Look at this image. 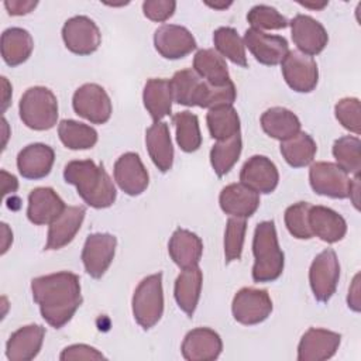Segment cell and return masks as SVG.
<instances>
[{"instance_id":"cell-48","label":"cell","mask_w":361,"mask_h":361,"mask_svg":"<svg viewBox=\"0 0 361 361\" xmlns=\"http://www.w3.org/2000/svg\"><path fill=\"white\" fill-rule=\"evenodd\" d=\"M37 1L31 0H8L4 1V7L10 16H24L31 13L37 7Z\"/></svg>"},{"instance_id":"cell-38","label":"cell","mask_w":361,"mask_h":361,"mask_svg":"<svg viewBox=\"0 0 361 361\" xmlns=\"http://www.w3.org/2000/svg\"><path fill=\"white\" fill-rule=\"evenodd\" d=\"M176 130V142L185 152H195L202 145V134L197 116L190 111H179L172 116Z\"/></svg>"},{"instance_id":"cell-20","label":"cell","mask_w":361,"mask_h":361,"mask_svg":"<svg viewBox=\"0 0 361 361\" xmlns=\"http://www.w3.org/2000/svg\"><path fill=\"white\" fill-rule=\"evenodd\" d=\"M86 209L83 206H66L63 212L49 224L48 238L44 250H59L68 245L79 231Z\"/></svg>"},{"instance_id":"cell-27","label":"cell","mask_w":361,"mask_h":361,"mask_svg":"<svg viewBox=\"0 0 361 361\" xmlns=\"http://www.w3.org/2000/svg\"><path fill=\"white\" fill-rule=\"evenodd\" d=\"M145 144L154 165L161 172H168L173 164V147L168 124L165 121H154L145 131Z\"/></svg>"},{"instance_id":"cell-47","label":"cell","mask_w":361,"mask_h":361,"mask_svg":"<svg viewBox=\"0 0 361 361\" xmlns=\"http://www.w3.org/2000/svg\"><path fill=\"white\" fill-rule=\"evenodd\" d=\"M104 355L96 350L94 347L86 345V344H73L66 348L59 355V360L68 361V360H103Z\"/></svg>"},{"instance_id":"cell-39","label":"cell","mask_w":361,"mask_h":361,"mask_svg":"<svg viewBox=\"0 0 361 361\" xmlns=\"http://www.w3.org/2000/svg\"><path fill=\"white\" fill-rule=\"evenodd\" d=\"M243 148V141L240 133L227 138L217 141L210 151V164L217 176L226 175L234 164L238 161Z\"/></svg>"},{"instance_id":"cell-21","label":"cell","mask_w":361,"mask_h":361,"mask_svg":"<svg viewBox=\"0 0 361 361\" xmlns=\"http://www.w3.org/2000/svg\"><path fill=\"white\" fill-rule=\"evenodd\" d=\"M45 329L39 324H27L16 330L6 343V357L10 361H30L42 347Z\"/></svg>"},{"instance_id":"cell-36","label":"cell","mask_w":361,"mask_h":361,"mask_svg":"<svg viewBox=\"0 0 361 361\" xmlns=\"http://www.w3.org/2000/svg\"><path fill=\"white\" fill-rule=\"evenodd\" d=\"M58 135L69 149H89L97 142V131L75 120H62L58 124Z\"/></svg>"},{"instance_id":"cell-3","label":"cell","mask_w":361,"mask_h":361,"mask_svg":"<svg viewBox=\"0 0 361 361\" xmlns=\"http://www.w3.org/2000/svg\"><path fill=\"white\" fill-rule=\"evenodd\" d=\"M252 279L255 282H272L283 271V252L279 248L275 223L265 220L257 224L252 238Z\"/></svg>"},{"instance_id":"cell-30","label":"cell","mask_w":361,"mask_h":361,"mask_svg":"<svg viewBox=\"0 0 361 361\" xmlns=\"http://www.w3.org/2000/svg\"><path fill=\"white\" fill-rule=\"evenodd\" d=\"M34 49L31 34L20 27H11L1 34V56L8 66L25 62Z\"/></svg>"},{"instance_id":"cell-8","label":"cell","mask_w":361,"mask_h":361,"mask_svg":"<svg viewBox=\"0 0 361 361\" xmlns=\"http://www.w3.org/2000/svg\"><path fill=\"white\" fill-rule=\"evenodd\" d=\"M231 312L241 324H258L271 314L272 300L265 289L243 288L233 298Z\"/></svg>"},{"instance_id":"cell-16","label":"cell","mask_w":361,"mask_h":361,"mask_svg":"<svg viewBox=\"0 0 361 361\" xmlns=\"http://www.w3.org/2000/svg\"><path fill=\"white\" fill-rule=\"evenodd\" d=\"M341 343V336L336 331L310 327L298 345L299 361H324L331 358Z\"/></svg>"},{"instance_id":"cell-13","label":"cell","mask_w":361,"mask_h":361,"mask_svg":"<svg viewBox=\"0 0 361 361\" xmlns=\"http://www.w3.org/2000/svg\"><path fill=\"white\" fill-rule=\"evenodd\" d=\"M290 34L299 52L313 56L320 54L329 42L326 28L313 17L296 14L290 21Z\"/></svg>"},{"instance_id":"cell-28","label":"cell","mask_w":361,"mask_h":361,"mask_svg":"<svg viewBox=\"0 0 361 361\" xmlns=\"http://www.w3.org/2000/svg\"><path fill=\"white\" fill-rule=\"evenodd\" d=\"M203 274L197 265L182 269V272L178 275L175 281V300L188 316H192L196 310L200 298Z\"/></svg>"},{"instance_id":"cell-12","label":"cell","mask_w":361,"mask_h":361,"mask_svg":"<svg viewBox=\"0 0 361 361\" xmlns=\"http://www.w3.org/2000/svg\"><path fill=\"white\" fill-rule=\"evenodd\" d=\"M117 238L109 233H93L87 235L83 250L82 262L85 271L94 279L104 275L116 252Z\"/></svg>"},{"instance_id":"cell-42","label":"cell","mask_w":361,"mask_h":361,"mask_svg":"<svg viewBox=\"0 0 361 361\" xmlns=\"http://www.w3.org/2000/svg\"><path fill=\"white\" fill-rule=\"evenodd\" d=\"M245 231H247V221L244 217L231 216L227 220V226H226V231H224L226 262L237 261L241 258Z\"/></svg>"},{"instance_id":"cell-31","label":"cell","mask_w":361,"mask_h":361,"mask_svg":"<svg viewBox=\"0 0 361 361\" xmlns=\"http://www.w3.org/2000/svg\"><path fill=\"white\" fill-rule=\"evenodd\" d=\"M261 127L269 137L283 141L300 131V121L285 107H271L262 113Z\"/></svg>"},{"instance_id":"cell-25","label":"cell","mask_w":361,"mask_h":361,"mask_svg":"<svg viewBox=\"0 0 361 361\" xmlns=\"http://www.w3.org/2000/svg\"><path fill=\"white\" fill-rule=\"evenodd\" d=\"M309 224L313 235L329 244L343 240L347 233V223L343 216L326 206H310Z\"/></svg>"},{"instance_id":"cell-26","label":"cell","mask_w":361,"mask_h":361,"mask_svg":"<svg viewBox=\"0 0 361 361\" xmlns=\"http://www.w3.org/2000/svg\"><path fill=\"white\" fill-rule=\"evenodd\" d=\"M168 252L179 268H192L196 267L202 258L203 243L195 233L185 228H176L169 238Z\"/></svg>"},{"instance_id":"cell-54","label":"cell","mask_w":361,"mask_h":361,"mask_svg":"<svg viewBox=\"0 0 361 361\" xmlns=\"http://www.w3.org/2000/svg\"><path fill=\"white\" fill-rule=\"evenodd\" d=\"M300 6L303 7H307V8H314V10H322L323 7L327 6V1H322V3H299Z\"/></svg>"},{"instance_id":"cell-11","label":"cell","mask_w":361,"mask_h":361,"mask_svg":"<svg viewBox=\"0 0 361 361\" xmlns=\"http://www.w3.org/2000/svg\"><path fill=\"white\" fill-rule=\"evenodd\" d=\"M282 65V75L288 86L299 93L312 92L319 80V69L316 61L299 51H289Z\"/></svg>"},{"instance_id":"cell-37","label":"cell","mask_w":361,"mask_h":361,"mask_svg":"<svg viewBox=\"0 0 361 361\" xmlns=\"http://www.w3.org/2000/svg\"><path fill=\"white\" fill-rule=\"evenodd\" d=\"M213 42L216 51L230 59L233 63L245 68L247 55H245V45L238 35V32L231 27H220L213 32Z\"/></svg>"},{"instance_id":"cell-53","label":"cell","mask_w":361,"mask_h":361,"mask_svg":"<svg viewBox=\"0 0 361 361\" xmlns=\"http://www.w3.org/2000/svg\"><path fill=\"white\" fill-rule=\"evenodd\" d=\"M1 83H3V107H1V111L4 113L6 111V109H7V106L10 104V97H8V94L11 93V87H10V85H8V82H7V79L3 76L1 78Z\"/></svg>"},{"instance_id":"cell-52","label":"cell","mask_w":361,"mask_h":361,"mask_svg":"<svg viewBox=\"0 0 361 361\" xmlns=\"http://www.w3.org/2000/svg\"><path fill=\"white\" fill-rule=\"evenodd\" d=\"M1 231H3V248H1V254H4L8 250L10 243L13 241V233L10 231L8 226L6 223H1Z\"/></svg>"},{"instance_id":"cell-32","label":"cell","mask_w":361,"mask_h":361,"mask_svg":"<svg viewBox=\"0 0 361 361\" xmlns=\"http://www.w3.org/2000/svg\"><path fill=\"white\" fill-rule=\"evenodd\" d=\"M169 83L173 102L183 106H199L204 79H202L193 69H180L175 72Z\"/></svg>"},{"instance_id":"cell-23","label":"cell","mask_w":361,"mask_h":361,"mask_svg":"<svg viewBox=\"0 0 361 361\" xmlns=\"http://www.w3.org/2000/svg\"><path fill=\"white\" fill-rule=\"evenodd\" d=\"M63 200L52 188H35L28 195L27 217L32 224H51L65 209Z\"/></svg>"},{"instance_id":"cell-55","label":"cell","mask_w":361,"mask_h":361,"mask_svg":"<svg viewBox=\"0 0 361 361\" xmlns=\"http://www.w3.org/2000/svg\"><path fill=\"white\" fill-rule=\"evenodd\" d=\"M206 4H207L209 7L217 8V10H224V8H227V7L231 6V3H209V1H206Z\"/></svg>"},{"instance_id":"cell-1","label":"cell","mask_w":361,"mask_h":361,"mask_svg":"<svg viewBox=\"0 0 361 361\" xmlns=\"http://www.w3.org/2000/svg\"><path fill=\"white\" fill-rule=\"evenodd\" d=\"M31 292L41 316L55 329L63 327L82 305L79 276L68 271L34 278Z\"/></svg>"},{"instance_id":"cell-2","label":"cell","mask_w":361,"mask_h":361,"mask_svg":"<svg viewBox=\"0 0 361 361\" xmlns=\"http://www.w3.org/2000/svg\"><path fill=\"white\" fill-rule=\"evenodd\" d=\"M63 178L66 183L76 188L78 195L90 207L106 209L116 200L117 192L111 178L102 165L92 159L68 162L63 169Z\"/></svg>"},{"instance_id":"cell-24","label":"cell","mask_w":361,"mask_h":361,"mask_svg":"<svg viewBox=\"0 0 361 361\" xmlns=\"http://www.w3.org/2000/svg\"><path fill=\"white\" fill-rule=\"evenodd\" d=\"M219 203L226 214L234 217H250L259 206V193L240 183L224 186L219 196Z\"/></svg>"},{"instance_id":"cell-33","label":"cell","mask_w":361,"mask_h":361,"mask_svg":"<svg viewBox=\"0 0 361 361\" xmlns=\"http://www.w3.org/2000/svg\"><path fill=\"white\" fill-rule=\"evenodd\" d=\"M193 71L206 82L220 86L230 79L228 68L224 58L214 49H199L193 58Z\"/></svg>"},{"instance_id":"cell-9","label":"cell","mask_w":361,"mask_h":361,"mask_svg":"<svg viewBox=\"0 0 361 361\" xmlns=\"http://www.w3.org/2000/svg\"><path fill=\"white\" fill-rule=\"evenodd\" d=\"M65 47L76 55L93 54L100 42L102 34L96 23L86 16H75L65 21L62 27Z\"/></svg>"},{"instance_id":"cell-40","label":"cell","mask_w":361,"mask_h":361,"mask_svg":"<svg viewBox=\"0 0 361 361\" xmlns=\"http://www.w3.org/2000/svg\"><path fill=\"white\" fill-rule=\"evenodd\" d=\"M361 141L354 135H344L334 141L333 157L337 165L347 173L360 175L361 171Z\"/></svg>"},{"instance_id":"cell-15","label":"cell","mask_w":361,"mask_h":361,"mask_svg":"<svg viewBox=\"0 0 361 361\" xmlns=\"http://www.w3.org/2000/svg\"><path fill=\"white\" fill-rule=\"evenodd\" d=\"M243 42L259 63L268 66L281 63L289 52L288 41L283 37L271 35L255 28H248L244 32Z\"/></svg>"},{"instance_id":"cell-45","label":"cell","mask_w":361,"mask_h":361,"mask_svg":"<svg viewBox=\"0 0 361 361\" xmlns=\"http://www.w3.org/2000/svg\"><path fill=\"white\" fill-rule=\"evenodd\" d=\"M334 113L336 118L345 130L357 135L361 133V106L357 97H344L338 100Z\"/></svg>"},{"instance_id":"cell-35","label":"cell","mask_w":361,"mask_h":361,"mask_svg":"<svg viewBox=\"0 0 361 361\" xmlns=\"http://www.w3.org/2000/svg\"><path fill=\"white\" fill-rule=\"evenodd\" d=\"M206 121L212 138L217 141L227 140L240 133V117L233 106L209 109Z\"/></svg>"},{"instance_id":"cell-50","label":"cell","mask_w":361,"mask_h":361,"mask_svg":"<svg viewBox=\"0 0 361 361\" xmlns=\"http://www.w3.org/2000/svg\"><path fill=\"white\" fill-rule=\"evenodd\" d=\"M1 183H3V193L7 195V193H13L17 190L18 188V182H17V178L14 175H10L7 173L4 169L1 171Z\"/></svg>"},{"instance_id":"cell-6","label":"cell","mask_w":361,"mask_h":361,"mask_svg":"<svg viewBox=\"0 0 361 361\" xmlns=\"http://www.w3.org/2000/svg\"><path fill=\"white\" fill-rule=\"evenodd\" d=\"M75 113L93 124L109 121L113 107L109 94L97 83H85L78 87L72 97Z\"/></svg>"},{"instance_id":"cell-29","label":"cell","mask_w":361,"mask_h":361,"mask_svg":"<svg viewBox=\"0 0 361 361\" xmlns=\"http://www.w3.org/2000/svg\"><path fill=\"white\" fill-rule=\"evenodd\" d=\"M144 107L154 121H161L172 110V89L171 83L162 78H151L147 80L142 92Z\"/></svg>"},{"instance_id":"cell-4","label":"cell","mask_w":361,"mask_h":361,"mask_svg":"<svg viewBox=\"0 0 361 361\" xmlns=\"http://www.w3.org/2000/svg\"><path fill=\"white\" fill-rule=\"evenodd\" d=\"M18 113L23 123L35 131L52 128L58 120L56 96L44 86H32L20 99Z\"/></svg>"},{"instance_id":"cell-43","label":"cell","mask_w":361,"mask_h":361,"mask_svg":"<svg viewBox=\"0 0 361 361\" xmlns=\"http://www.w3.org/2000/svg\"><path fill=\"white\" fill-rule=\"evenodd\" d=\"M247 20L251 24V28L255 30H282L289 25V21L275 8L267 4L254 6L248 14Z\"/></svg>"},{"instance_id":"cell-46","label":"cell","mask_w":361,"mask_h":361,"mask_svg":"<svg viewBox=\"0 0 361 361\" xmlns=\"http://www.w3.org/2000/svg\"><path fill=\"white\" fill-rule=\"evenodd\" d=\"M176 3L173 0H147L142 3V13L147 18L164 23L173 16Z\"/></svg>"},{"instance_id":"cell-19","label":"cell","mask_w":361,"mask_h":361,"mask_svg":"<svg viewBox=\"0 0 361 361\" xmlns=\"http://www.w3.org/2000/svg\"><path fill=\"white\" fill-rule=\"evenodd\" d=\"M180 350L188 361H213L220 355L223 341L214 330L197 327L185 336Z\"/></svg>"},{"instance_id":"cell-10","label":"cell","mask_w":361,"mask_h":361,"mask_svg":"<svg viewBox=\"0 0 361 361\" xmlns=\"http://www.w3.org/2000/svg\"><path fill=\"white\" fill-rule=\"evenodd\" d=\"M309 182L317 195L333 199L348 197L351 179L345 171L333 162H314L309 169Z\"/></svg>"},{"instance_id":"cell-44","label":"cell","mask_w":361,"mask_h":361,"mask_svg":"<svg viewBox=\"0 0 361 361\" xmlns=\"http://www.w3.org/2000/svg\"><path fill=\"white\" fill-rule=\"evenodd\" d=\"M235 96H237V90L231 80L220 86L212 85L204 80V87L199 102V107L213 109L219 106H233Z\"/></svg>"},{"instance_id":"cell-41","label":"cell","mask_w":361,"mask_h":361,"mask_svg":"<svg viewBox=\"0 0 361 361\" xmlns=\"http://www.w3.org/2000/svg\"><path fill=\"white\" fill-rule=\"evenodd\" d=\"M310 203L298 202L290 204L285 210V224L288 231L299 240H309L313 237L310 224H309V210Z\"/></svg>"},{"instance_id":"cell-17","label":"cell","mask_w":361,"mask_h":361,"mask_svg":"<svg viewBox=\"0 0 361 361\" xmlns=\"http://www.w3.org/2000/svg\"><path fill=\"white\" fill-rule=\"evenodd\" d=\"M114 180L130 196H138L148 188L149 176L138 154L126 152L116 161Z\"/></svg>"},{"instance_id":"cell-14","label":"cell","mask_w":361,"mask_h":361,"mask_svg":"<svg viewBox=\"0 0 361 361\" xmlns=\"http://www.w3.org/2000/svg\"><path fill=\"white\" fill-rule=\"evenodd\" d=\"M154 45L166 59H180L196 49L197 44L190 31L182 25L164 24L154 32Z\"/></svg>"},{"instance_id":"cell-49","label":"cell","mask_w":361,"mask_h":361,"mask_svg":"<svg viewBox=\"0 0 361 361\" xmlns=\"http://www.w3.org/2000/svg\"><path fill=\"white\" fill-rule=\"evenodd\" d=\"M358 278L360 275L357 274L353 279V285L348 289V298H347V303L348 307H351L354 312H360V283H358Z\"/></svg>"},{"instance_id":"cell-18","label":"cell","mask_w":361,"mask_h":361,"mask_svg":"<svg viewBox=\"0 0 361 361\" xmlns=\"http://www.w3.org/2000/svg\"><path fill=\"white\" fill-rule=\"evenodd\" d=\"M240 180L257 193H271L278 186L279 173L268 157L254 155L243 165Z\"/></svg>"},{"instance_id":"cell-22","label":"cell","mask_w":361,"mask_h":361,"mask_svg":"<svg viewBox=\"0 0 361 361\" xmlns=\"http://www.w3.org/2000/svg\"><path fill=\"white\" fill-rule=\"evenodd\" d=\"M54 149L42 142H34L24 147L17 155V169L25 179L45 178L54 165Z\"/></svg>"},{"instance_id":"cell-5","label":"cell","mask_w":361,"mask_h":361,"mask_svg":"<svg viewBox=\"0 0 361 361\" xmlns=\"http://www.w3.org/2000/svg\"><path fill=\"white\" fill-rule=\"evenodd\" d=\"M133 314L135 322L145 330L154 327L164 313L162 274L145 276L133 295Z\"/></svg>"},{"instance_id":"cell-7","label":"cell","mask_w":361,"mask_h":361,"mask_svg":"<svg viewBox=\"0 0 361 361\" xmlns=\"http://www.w3.org/2000/svg\"><path fill=\"white\" fill-rule=\"evenodd\" d=\"M340 278V264L334 250L326 248L313 259L309 269V282L314 298L327 302L336 292Z\"/></svg>"},{"instance_id":"cell-51","label":"cell","mask_w":361,"mask_h":361,"mask_svg":"<svg viewBox=\"0 0 361 361\" xmlns=\"http://www.w3.org/2000/svg\"><path fill=\"white\" fill-rule=\"evenodd\" d=\"M348 197L353 200V204L355 209H360V175H355L354 179H351L350 190H348Z\"/></svg>"},{"instance_id":"cell-34","label":"cell","mask_w":361,"mask_h":361,"mask_svg":"<svg viewBox=\"0 0 361 361\" xmlns=\"http://www.w3.org/2000/svg\"><path fill=\"white\" fill-rule=\"evenodd\" d=\"M317 151L314 140L303 131H299L293 137L281 141V154L283 159L293 168H303L309 165Z\"/></svg>"}]
</instances>
